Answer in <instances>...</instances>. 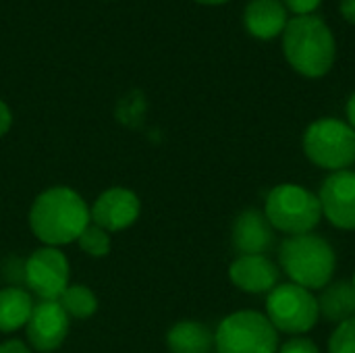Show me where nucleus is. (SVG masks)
Wrapping results in <instances>:
<instances>
[{
  "instance_id": "obj_3",
  "label": "nucleus",
  "mask_w": 355,
  "mask_h": 353,
  "mask_svg": "<svg viewBox=\"0 0 355 353\" xmlns=\"http://www.w3.org/2000/svg\"><path fill=\"white\" fill-rule=\"evenodd\" d=\"M279 266L291 283L308 291H322L335 277L337 254L316 233L291 235L279 248Z\"/></svg>"
},
{
  "instance_id": "obj_5",
  "label": "nucleus",
  "mask_w": 355,
  "mask_h": 353,
  "mask_svg": "<svg viewBox=\"0 0 355 353\" xmlns=\"http://www.w3.org/2000/svg\"><path fill=\"white\" fill-rule=\"evenodd\" d=\"M304 154L318 169L337 173L355 164V131L339 119L324 117L304 131Z\"/></svg>"
},
{
  "instance_id": "obj_22",
  "label": "nucleus",
  "mask_w": 355,
  "mask_h": 353,
  "mask_svg": "<svg viewBox=\"0 0 355 353\" xmlns=\"http://www.w3.org/2000/svg\"><path fill=\"white\" fill-rule=\"evenodd\" d=\"M322 0H283L287 12L291 10L295 17H306V15H314V10L320 6Z\"/></svg>"
},
{
  "instance_id": "obj_4",
  "label": "nucleus",
  "mask_w": 355,
  "mask_h": 353,
  "mask_svg": "<svg viewBox=\"0 0 355 353\" xmlns=\"http://www.w3.org/2000/svg\"><path fill=\"white\" fill-rule=\"evenodd\" d=\"M262 212L275 231L289 237L314 233L322 221L318 196L297 183H281L272 187L266 196Z\"/></svg>"
},
{
  "instance_id": "obj_23",
  "label": "nucleus",
  "mask_w": 355,
  "mask_h": 353,
  "mask_svg": "<svg viewBox=\"0 0 355 353\" xmlns=\"http://www.w3.org/2000/svg\"><path fill=\"white\" fill-rule=\"evenodd\" d=\"M10 123H12L10 110H8V106L0 100V137L10 129Z\"/></svg>"
},
{
  "instance_id": "obj_8",
  "label": "nucleus",
  "mask_w": 355,
  "mask_h": 353,
  "mask_svg": "<svg viewBox=\"0 0 355 353\" xmlns=\"http://www.w3.org/2000/svg\"><path fill=\"white\" fill-rule=\"evenodd\" d=\"M25 283L44 302H58L69 287V260L56 248H40L25 262Z\"/></svg>"
},
{
  "instance_id": "obj_21",
  "label": "nucleus",
  "mask_w": 355,
  "mask_h": 353,
  "mask_svg": "<svg viewBox=\"0 0 355 353\" xmlns=\"http://www.w3.org/2000/svg\"><path fill=\"white\" fill-rule=\"evenodd\" d=\"M277 353H320L318 345L308 337H291Z\"/></svg>"
},
{
  "instance_id": "obj_27",
  "label": "nucleus",
  "mask_w": 355,
  "mask_h": 353,
  "mask_svg": "<svg viewBox=\"0 0 355 353\" xmlns=\"http://www.w3.org/2000/svg\"><path fill=\"white\" fill-rule=\"evenodd\" d=\"M198 2H202V4H223L227 0H198Z\"/></svg>"
},
{
  "instance_id": "obj_12",
  "label": "nucleus",
  "mask_w": 355,
  "mask_h": 353,
  "mask_svg": "<svg viewBox=\"0 0 355 353\" xmlns=\"http://www.w3.org/2000/svg\"><path fill=\"white\" fill-rule=\"evenodd\" d=\"M231 241L239 256H266L275 241V229L262 210L248 208L235 218Z\"/></svg>"
},
{
  "instance_id": "obj_17",
  "label": "nucleus",
  "mask_w": 355,
  "mask_h": 353,
  "mask_svg": "<svg viewBox=\"0 0 355 353\" xmlns=\"http://www.w3.org/2000/svg\"><path fill=\"white\" fill-rule=\"evenodd\" d=\"M33 312L31 295L21 287L0 289V333H12L27 325Z\"/></svg>"
},
{
  "instance_id": "obj_9",
  "label": "nucleus",
  "mask_w": 355,
  "mask_h": 353,
  "mask_svg": "<svg viewBox=\"0 0 355 353\" xmlns=\"http://www.w3.org/2000/svg\"><path fill=\"white\" fill-rule=\"evenodd\" d=\"M322 216L341 231H355V171L331 173L316 193Z\"/></svg>"
},
{
  "instance_id": "obj_28",
  "label": "nucleus",
  "mask_w": 355,
  "mask_h": 353,
  "mask_svg": "<svg viewBox=\"0 0 355 353\" xmlns=\"http://www.w3.org/2000/svg\"><path fill=\"white\" fill-rule=\"evenodd\" d=\"M352 285H354V289H355V275H354V279H352Z\"/></svg>"
},
{
  "instance_id": "obj_24",
  "label": "nucleus",
  "mask_w": 355,
  "mask_h": 353,
  "mask_svg": "<svg viewBox=\"0 0 355 353\" xmlns=\"http://www.w3.org/2000/svg\"><path fill=\"white\" fill-rule=\"evenodd\" d=\"M0 353H31V352H29V347H27L25 343L10 339V341H6V343H2V345H0Z\"/></svg>"
},
{
  "instance_id": "obj_25",
  "label": "nucleus",
  "mask_w": 355,
  "mask_h": 353,
  "mask_svg": "<svg viewBox=\"0 0 355 353\" xmlns=\"http://www.w3.org/2000/svg\"><path fill=\"white\" fill-rule=\"evenodd\" d=\"M339 10H341V15H343L349 23H354L355 25V0H341Z\"/></svg>"
},
{
  "instance_id": "obj_13",
  "label": "nucleus",
  "mask_w": 355,
  "mask_h": 353,
  "mask_svg": "<svg viewBox=\"0 0 355 353\" xmlns=\"http://www.w3.org/2000/svg\"><path fill=\"white\" fill-rule=\"evenodd\" d=\"M231 283L245 293H270L281 279L279 266L268 256H237L229 266Z\"/></svg>"
},
{
  "instance_id": "obj_16",
  "label": "nucleus",
  "mask_w": 355,
  "mask_h": 353,
  "mask_svg": "<svg viewBox=\"0 0 355 353\" xmlns=\"http://www.w3.org/2000/svg\"><path fill=\"white\" fill-rule=\"evenodd\" d=\"M166 345L173 353H212L214 333L202 322L183 320L168 331Z\"/></svg>"
},
{
  "instance_id": "obj_11",
  "label": "nucleus",
  "mask_w": 355,
  "mask_h": 353,
  "mask_svg": "<svg viewBox=\"0 0 355 353\" xmlns=\"http://www.w3.org/2000/svg\"><path fill=\"white\" fill-rule=\"evenodd\" d=\"M139 216V198L125 187L106 189L92 206L89 218L96 227L112 233L131 227Z\"/></svg>"
},
{
  "instance_id": "obj_10",
  "label": "nucleus",
  "mask_w": 355,
  "mask_h": 353,
  "mask_svg": "<svg viewBox=\"0 0 355 353\" xmlns=\"http://www.w3.org/2000/svg\"><path fill=\"white\" fill-rule=\"evenodd\" d=\"M27 341L35 352H56L69 333V316L58 302H40L27 320Z\"/></svg>"
},
{
  "instance_id": "obj_7",
  "label": "nucleus",
  "mask_w": 355,
  "mask_h": 353,
  "mask_svg": "<svg viewBox=\"0 0 355 353\" xmlns=\"http://www.w3.org/2000/svg\"><path fill=\"white\" fill-rule=\"evenodd\" d=\"M266 318L277 333L306 335L320 320L318 298L291 281L279 283L266 298Z\"/></svg>"
},
{
  "instance_id": "obj_1",
  "label": "nucleus",
  "mask_w": 355,
  "mask_h": 353,
  "mask_svg": "<svg viewBox=\"0 0 355 353\" xmlns=\"http://www.w3.org/2000/svg\"><path fill=\"white\" fill-rule=\"evenodd\" d=\"M92 223L83 198L69 187H50L40 193L29 210L33 235L50 248L77 241Z\"/></svg>"
},
{
  "instance_id": "obj_19",
  "label": "nucleus",
  "mask_w": 355,
  "mask_h": 353,
  "mask_svg": "<svg viewBox=\"0 0 355 353\" xmlns=\"http://www.w3.org/2000/svg\"><path fill=\"white\" fill-rule=\"evenodd\" d=\"M77 241H79L81 250L87 252L94 258H102V256H106L110 252V235H108V231L96 227L94 223H89L85 227V231L79 235Z\"/></svg>"
},
{
  "instance_id": "obj_15",
  "label": "nucleus",
  "mask_w": 355,
  "mask_h": 353,
  "mask_svg": "<svg viewBox=\"0 0 355 353\" xmlns=\"http://www.w3.org/2000/svg\"><path fill=\"white\" fill-rule=\"evenodd\" d=\"M320 316H324L329 322H343L355 316V289L352 281H331L318 298Z\"/></svg>"
},
{
  "instance_id": "obj_14",
  "label": "nucleus",
  "mask_w": 355,
  "mask_h": 353,
  "mask_svg": "<svg viewBox=\"0 0 355 353\" xmlns=\"http://www.w3.org/2000/svg\"><path fill=\"white\" fill-rule=\"evenodd\" d=\"M245 29L258 40H272L285 31L289 12L281 0H252L243 12Z\"/></svg>"
},
{
  "instance_id": "obj_18",
  "label": "nucleus",
  "mask_w": 355,
  "mask_h": 353,
  "mask_svg": "<svg viewBox=\"0 0 355 353\" xmlns=\"http://www.w3.org/2000/svg\"><path fill=\"white\" fill-rule=\"evenodd\" d=\"M58 304L62 306V310L67 312L69 318H77V320H85V318L94 316L98 310V300H96L94 291L87 289L85 285L67 287L64 293L58 298Z\"/></svg>"
},
{
  "instance_id": "obj_6",
  "label": "nucleus",
  "mask_w": 355,
  "mask_h": 353,
  "mask_svg": "<svg viewBox=\"0 0 355 353\" xmlns=\"http://www.w3.org/2000/svg\"><path fill=\"white\" fill-rule=\"evenodd\" d=\"M218 353H277L279 333L266 314L256 310H239L223 318L214 333Z\"/></svg>"
},
{
  "instance_id": "obj_2",
  "label": "nucleus",
  "mask_w": 355,
  "mask_h": 353,
  "mask_svg": "<svg viewBox=\"0 0 355 353\" xmlns=\"http://www.w3.org/2000/svg\"><path fill=\"white\" fill-rule=\"evenodd\" d=\"M283 54L300 75L310 79L324 77L335 64V35L316 15L293 17L283 31Z\"/></svg>"
},
{
  "instance_id": "obj_20",
  "label": "nucleus",
  "mask_w": 355,
  "mask_h": 353,
  "mask_svg": "<svg viewBox=\"0 0 355 353\" xmlns=\"http://www.w3.org/2000/svg\"><path fill=\"white\" fill-rule=\"evenodd\" d=\"M329 353H355V316L337 325L329 339Z\"/></svg>"
},
{
  "instance_id": "obj_26",
  "label": "nucleus",
  "mask_w": 355,
  "mask_h": 353,
  "mask_svg": "<svg viewBox=\"0 0 355 353\" xmlns=\"http://www.w3.org/2000/svg\"><path fill=\"white\" fill-rule=\"evenodd\" d=\"M345 112H347V125L355 131V92L349 96V100H347Z\"/></svg>"
}]
</instances>
